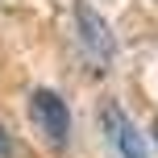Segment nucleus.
I'll return each mask as SVG.
<instances>
[{
  "label": "nucleus",
  "mask_w": 158,
  "mask_h": 158,
  "mask_svg": "<svg viewBox=\"0 0 158 158\" xmlns=\"http://www.w3.org/2000/svg\"><path fill=\"white\" fill-rule=\"evenodd\" d=\"M75 33H79V50L92 63V71H108L112 54H117V38H112L108 21L87 0H75Z\"/></svg>",
  "instance_id": "nucleus-1"
},
{
  "label": "nucleus",
  "mask_w": 158,
  "mask_h": 158,
  "mask_svg": "<svg viewBox=\"0 0 158 158\" xmlns=\"http://www.w3.org/2000/svg\"><path fill=\"white\" fill-rule=\"evenodd\" d=\"M29 121L38 125V133L46 137L54 150H63V146L71 142V108H67V100L58 92H50V87L29 92Z\"/></svg>",
  "instance_id": "nucleus-2"
},
{
  "label": "nucleus",
  "mask_w": 158,
  "mask_h": 158,
  "mask_svg": "<svg viewBox=\"0 0 158 158\" xmlns=\"http://www.w3.org/2000/svg\"><path fill=\"white\" fill-rule=\"evenodd\" d=\"M100 129H104V137H108V146L117 150V158H150L146 154V137L137 133V125L125 117V108H121L117 100L100 104Z\"/></svg>",
  "instance_id": "nucleus-3"
},
{
  "label": "nucleus",
  "mask_w": 158,
  "mask_h": 158,
  "mask_svg": "<svg viewBox=\"0 0 158 158\" xmlns=\"http://www.w3.org/2000/svg\"><path fill=\"white\" fill-rule=\"evenodd\" d=\"M0 158H13V137H8L4 125H0Z\"/></svg>",
  "instance_id": "nucleus-4"
},
{
  "label": "nucleus",
  "mask_w": 158,
  "mask_h": 158,
  "mask_svg": "<svg viewBox=\"0 0 158 158\" xmlns=\"http://www.w3.org/2000/svg\"><path fill=\"white\" fill-rule=\"evenodd\" d=\"M150 133H154V146H158V117H154V129H150Z\"/></svg>",
  "instance_id": "nucleus-5"
}]
</instances>
